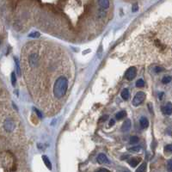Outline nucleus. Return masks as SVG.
Instances as JSON below:
<instances>
[{"label":"nucleus","instance_id":"obj_1","mask_svg":"<svg viewBox=\"0 0 172 172\" xmlns=\"http://www.w3.org/2000/svg\"><path fill=\"white\" fill-rule=\"evenodd\" d=\"M68 86H69V81L65 76L63 75L58 78L54 83L53 89V96L56 99H61L62 97H64L66 91L68 90Z\"/></svg>","mask_w":172,"mask_h":172},{"label":"nucleus","instance_id":"obj_3","mask_svg":"<svg viewBox=\"0 0 172 172\" xmlns=\"http://www.w3.org/2000/svg\"><path fill=\"white\" fill-rule=\"evenodd\" d=\"M3 128L6 132L8 133H11L15 130L16 128V124L15 122L11 120V119H7L5 120V121L3 122Z\"/></svg>","mask_w":172,"mask_h":172},{"label":"nucleus","instance_id":"obj_22","mask_svg":"<svg viewBox=\"0 0 172 172\" xmlns=\"http://www.w3.org/2000/svg\"><path fill=\"white\" fill-rule=\"evenodd\" d=\"M34 112L36 113V115H38V117H39L40 119H41V118H42V114L40 112V110H38V109H35V108H34Z\"/></svg>","mask_w":172,"mask_h":172},{"label":"nucleus","instance_id":"obj_11","mask_svg":"<svg viewBox=\"0 0 172 172\" xmlns=\"http://www.w3.org/2000/svg\"><path fill=\"white\" fill-rule=\"evenodd\" d=\"M15 59V63H16V73L17 75L20 77L22 75V71H21V68H20V65H19V61H18V59L17 58H14Z\"/></svg>","mask_w":172,"mask_h":172},{"label":"nucleus","instance_id":"obj_15","mask_svg":"<svg viewBox=\"0 0 172 172\" xmlns=\"http://www.w3.org/2000/svg\"><path fill=\"white\" fill-rule=\"evenodd\" d=\"M140 150H141V147H140V146H134V147H132V148H129V149H128V152L136 153V152H139Z\"/></svg>","mask_w":172,"mask_h":172},{"label":"nucleus","instance_id":"obj_20","mask_svg":"<svg viewBox=\"0 0 172 172\" xmlns=\"http://www.w3.org/2000/svg\"><path fill=\"white\" fill-rule=\"evenodd\" d=\"M16 74L15 72H12L11 73V84L13 86L16 85Z\"/></svg>","mask_w":172,"mask_h":172},{"label":"nucleus","instance_id":"obj_18","mask_svg":"<svg viewBox=\"0 0 172 172\" xmlns=\"http://www.w3.org/2000/svg\"><path fill=\"white\" fill-rule=\"evenodd\" d=\"M139 142V138L137 136H133L130 139V144L134 145V144H137Z\"/></svg>","mask_w":172,"mask_h":172},{"label":"nucleus","instance_id":"obj_16","mask_svg":"<svg viewBox=\"0 0 172 172\" xmlns=\"http://www.w3.org/2000/svg\"><path fill=\"white\" fill-rule=\"evenodd\" d=\"M146 163H143V164L140 166V168L136 170V171L137 172L146 171Z\"/></svg>","mask_w":172,"mask_h":172},{"label":"nucleus","instance_id":"obj_8","mask_svg":"<svg viewBox=\"0 0 172 172\" xmlns=\"http://www.w3.org/2000/svg\"><path fill=\"white\" fill-rule=\"evenodd\" d=\"M98 3H99V6L103 9H108L109 7V0H98Z\"/></svg>","mask_w":172,"mask_h":172},{"label":"nucleus","instance_id":"obj_13","mask_svg":"<svg viewBox=\"0 0 172 172\" xmlns=\"http://www.w3.org/2000/svg\"><path fill=\"white\" fill-rule=\"evenodd\" d=\"M42 159H43V161H44V163H45V165H46V166L48 168V169H52V164H51V162H50V160L48 159V158L47 157V156H43L42 157Z\"/></svg>","mask_w":172,"mask_h":172},{"label":"nucleus","instance_id":"obj_17","mask_svg":"<svg viewBox=\"0 0 172 172\" xmlns=\"http://www.w3.org/2000/svg\"><path fill=\"white\" fill-rule=\"evenodd\" d=\"M171 77H170V76H165V77L163 78L162 83H163V84H169V83L171 81Z\"/></svg>","mask_w":172,"mask_h":172},{"label":"nucleus","instance_id":"obj_5","mask_svg":"<svg viewBox=\"0 0 172 172\" xmlns=\"http://www.w3.org/2000/svg\"><path fill=\"white\" fill-rule=\"evenodd\" d=\"M162 111L165 115H170L172 114V104L171 103H168L165 107L162 108Z\"/></svg>","mask_w":172,"mask_h":172},{"label":"nucleus","instance_id":"obj_9","mask_svg":"<svg viewBox=\"0 0 172 172\" xmlns=\"http://www.w3.org/2000/svg\"><path fill=\"white\" fill-rule=\"evenodd\" d=\"M140 122V127H141L143 129L147 128L148 126H149V121H148V120H147L146 117H141Z\"/></svg>","mask_w":172,"mask_h":172},{"label":"nucleus","instance_id":"obj_2","mask_svg":"<svg viewBox=\"0 0 172 172\" xmlns=\"http://www.w3.org/2000/svg\"><path fill=\"white\" fill-rule=\"evenodd\" d=\"M146 96V93H144V92H142V91L138 92V93L135 95V96H134V100H133V104H134V106L137 107V106H139L140 104H141V103L145 101Z\"/></svg>","mask_w":172,"mask_h":172},{"label":"nucleus","instance_id":"obj_29","mask_svg":"<svg viewBox=\"0 0 172 172\" xmlns=\"http://www.w3.org/2000/svg\"><path fill=\"white\" fill-rule=\"evenodd\" d=\"M98 171H109L107 170V169H99Z\"/></svg>","mask_w":172,"mask_h":172},{"label":"nucleus","instance_id":"obj_23","mask_svg":"<svg viewBox=\"0 0 172 172\" xmlns=\"http://www.w3.org/2000/svg\"><path fill=\"white\" fill-rule=\"evenodd\" d=\"M165 150L166 152H172V144L171 145H168V146H166L165 148Z\"/></svg>","mask_w":172,"mask_h":172},{"label":"nucleus","instance_id":"obj_25","mask_svg":"<svg viewBox=\"0 0 172 172\" xmlns=\"http://www.w3.org/2000/svg\"><path fill=\"white\" fill-rule=\"evenodd\" d=\"M168 170L170 171H172V159L169 160V162H168Z\"/></svg>","mask_w":172,"mask_h":172},{"label":"nucleus","instance_id":"obj_6","mask_svg":"<svg viewBox=\"0 0 172 172\" xmlns=\"http://www.w3.org/2000/svg\"><path fill=\"white\" fill-rule=\"evenodd\" d=\"M97 162H98L99 164H101V165H103V164H109V163L108 158H107L104 154H100V155H98V157H97Z\"/></svg>","mask_w":172,"mask_h":172},{"label":"nucleus","instance_id":"obj_4","mask_svg":"<svg viewBox=\"0 0 172 172\" xmlns=\"http://www.w3.org/2000/svg\"><path fill=\"white\" fill-rule=\"evenodd\" d=\"M136 75H137V70H136V68H135V67H130V68L126 71L125 78H126L127 80L131 81V80H133V79L136 77Z\"/></svg>","mask_w":172,"mask_h":172},{"label":"nucleus","instance_id":"obj_21","mask_svg":"<svg viewBox=\"0 0 172 172\" xmlns=\"http://www.w3.org/2000/svg\"><path fill=\"white\" fill-rule=\"evenodd\" d=\"M28 36H29V37H32V38H37V37H39V36H40V34H39L38 32H34V33H32V34H30Z\"/></svg>","mask_w":172,"mask_h":172},{"label":"nucleus","instance_id":"obj_27","mask_svg":"<svg viewBox=\"0 0 172 172\" xmlns=\"http://www.w3.org/2000/svg\"><path fill=\"white\" fill-rule=\"evenodd\" d=\"M108 119V115H105V116H103V119H101L100 120V121H106Z\"/></svg>","mask_w":172,"mask_h":172},{"label":"nucleus","instance_id":"obj_7","mask_svg":"<svg viewBox=\"0 0 172 172\" xmlns=\"http://www.w3.org/2000/svg\"><path fill=\"white\" fill-rule=\"evenodd\" d=\"M130 128H131V121H130L129 119H127V120H126V121L123 123L122 127H121V130H122L123 132H127V131H129Z\"/></svg>","mask_w":172,"mask_h":172},{"label":"nucleus","instance_id":"obj_30","mask_svg":"<svg viewBox=\"0 0 172 172\" xmlns=\"http://www.w3.org/2000/svg\"><path fill=\"white\" fill-rule=\"evenodd\" d=\"M0 42H1V41H0Z\"/></svg>","mask_w":172,"mask_h":172},{"label":"nucleus","instance_id":"obj_26","mask_svg":"<svg viewBox=\"0 0 172 172\" xmlns=\"http://www.w3.org/2000/svg\"><path fill=\"white\" fill-rule=\"evenodd\" d=\"M163 70H164V69H163L162 67H160V66H156V67H155V71H156V72H161Z\"/></svg>","mask_w":172,"mask_h":172},{"label":"nucleus","instance_id":"obj_14","mask_svg":"<svg viewBox=\"0 0 172 172\" xmlns=\"http://www.w3.org/2000/svg\"><path fill=\"white\" fill-rule=\"evenodd\" d=\"M126 115H127V113H126V111H120L119 113H117V114H116L115 117H116V119H117V120H121V119H122V118H124Z\"/></svg>","mask_w":172,"mask_h":172},{"label":"nucleus","instance_id":"obj_19","mask_svg":"<svg viewBox=\"0 0 172 172\" xmlns=\"http://www.w3.org/2000/svg\"><path fill=\"white\" fill-rule=\"evenodd\" d=\"M144 85H145V82H144L143 79H139V80L136 82V86L139 87V88H141V87H143Z\"/></svg>","mask_w":172,"mask_h":172},{"label":"nucleus","instance_id":"obj_28","mask_svg":"<svg viewBox=\"0 0 172 172\" xmlns=\"http://www.w3.org/2000/svg\"><path fill=\"white\" fill-rule=\"evenodd\" d=\"M114 124H115V121H114V120H111L110 122H109V125H110V126H113Z\"/></svg>","mask_w":172,"mask_h":172},{"label":"nucleus","instance_id":"obj_24","mask_svg":"<svg viewBox=\"0 0 172 172\" xmlns=\"http://www.w3.org/2000/svg\"><path fill=\"white\" fill-rule=\"evenodd\" d=\"M138 9H139V6H138V4H137V3H134V4L133 5V8H132L133 12H136Z\"/></svg>","mask_w":172,"mask_h":172},{"label":"nucleus","instance_id":"obj_12","mask_svg":"<svg viewBox=\"0 0 172 172\" xmlns=\"http://www.w3.org/2000/svg\"><path fill=\"white\" fill-rule=\"evenodd\" d=\"M121 97H122L124 100H128V99H129V97H130V93H129L128 90L125 89V90H122V92H121Z\"/></svg>","mask_w":172,"mask_h":172},{"label":"nucleus","instance_id":"obj_10","mask_svg":"<svg viewBox=\"0 0 172 172\" xmlns=\"http://www.w3.org/2000/svg\"><path fill=\"white\" fill-rule=\"evenodd\" d=\"M140 158H134V159H132L130 161H129V165L132 166V167H136L138 165H139V163L140 162Z\"/></svg>","mask_w":172,"mask_h":172}]
</instances>
